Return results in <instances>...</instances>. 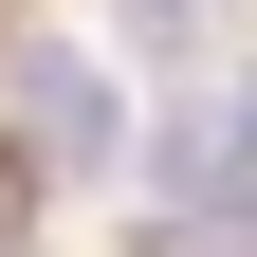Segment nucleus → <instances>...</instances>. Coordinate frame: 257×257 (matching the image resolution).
Instances as JSON below:
<instances>
[{"label":"nucleus","instance_id":"f257e3e1","mask_svg":"<svg viewBox=\"0 0 257 257\" xmlns=\"http://www.w3.org/2000/svg\"><path fill=\"white\" fill-rule=\"evenodd\" d=\"M19 147H37V166H74V184H110V166H128L110 74H92V55H55V37H19Z\"/></svg>","mask_w":257,"mask_h":257},{"label":"nucleus","instance_id":"f03ea898","mask_svg":"<svg viewBox=\"0 0 257 257\" xmlns=\"http://www.w3.org/2000/svg\"><path fill=\"white\" fill-rule=\"evenodd\" d=\"M147 184L166 202H202V184H257V74H202L166 110V147H147Z\"/></svg>","mask_w":257,"mask_h":257},{"label":"nucleus","instance_id":"7ed1b4c3","mask_svg":"<svg viewBox=\"0 0 257 257\" xmlns=\"http://www.w3.org/2000/svg\"><path fill=\"white\" fill-rule=\"evenodd\" d=\"M110 19H128V37H147V55H202L220 19H239V0H110Z\"/></svg>","mask_w":257,"mask_h":257}]
</instances>
